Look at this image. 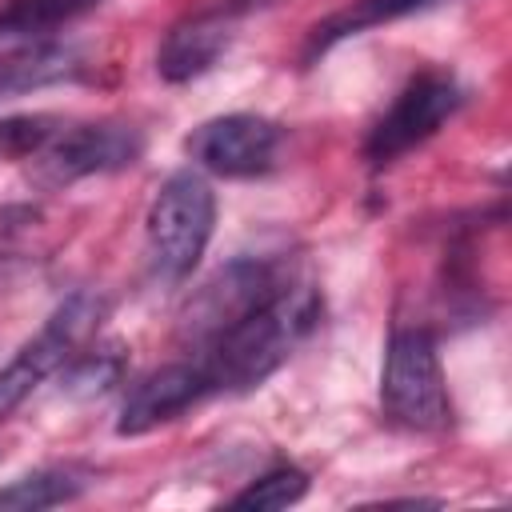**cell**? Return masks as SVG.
Masks as SVG:
<instances>
[{
    "label": "cell",
    "instance_id": "6da1fadb",
    "mask_svg": "<svg viewBox=\"0 0 512 512\" xmlns=\"http://www.w3.org/2000/svg\"><path fill=\"white\" fill-rule=\"evenodd\" d=\"M320 312V288L288 276L264 304H256L240 324H232L196 356L212 380V392H244L264 384L320 324Z\"/></svg>",
    "mask_w": 512,
    "mask_h": 512
},
{
    "label": "cell",
    "instance_id": "7a4b0ae2",
    "mask_svg": "<svg viewBox=\"0 0 512 512\" xmlns=\"http://www.w3.org/2000/svg\"><path fill=\"white\" fill-rule=\"evenodd\" d=\"M216 228V196L204 176L172 172L148 204L144 216V248L148 268L164 284H180L200 264Z\"/></svg>",
    "mask_w": 512,
    "mask_h": 512
},
{
    "label": "cell",
    "instance_id": "3957f363",
    "mask_svg": "<svg viewBox=\"0 0 512 512\" xmlns=\"http://www.w3.org/2000/svg\"><path fill=\"white\" fill-rule=\"evenodd\" d=\"M380 408L408 432H440L452 420L436 340L424 328H396L380 372Z\"/></svg>",
    "mask_w": 512,
    "mask_h": 512
},
{
    "label": "cell",
    "instance_id": "277c9868",
    "mask_svg": "<svg viewBox=\"0 0 512 512\" xmlns=\"http://www.w3.org/2000/svg\"><path fill=\"white\" fill-rule=\"evenodd\" d=\"M104 296L100 292H88V288H80V292H72L48 320H44V328L32 336V340H24L20 344V352L0 368V420L36 388V384H44L52 372H60L84 344H88V336L100 328V320H104Z\"/></svg>",
    "mask_w": 512,
    "mask_h": 512
},
{
    "label": "cell",
    "instance_id": "5b68a950",
    "mask_svg": "<svg viewBox=\"0 0 512 512\" xmlns=\"http://www.w3.org/2000/svg\"><path fill=\"white\" fill-rule=\"evenodd\" d=\"M288 276L292 272H284V264L280 260H268V256H236V260H228L184 304V312H180V336L196 352H204L216 336H224L256 304H264Z\"/></svg>",
    "mask_w": 512,
    "mask_h": 512
},
{
    "label": "cell",
    "instance_id": "8992f818",
    "mask_svg": "<svg viewBox=\"0 0 512 512\" xmlns=\"http://www.w3.org/2000/svg\"><path fill=\"white\" fill-rule=\"evenodd\" d=\"M464 104V88L456 84L452 72H420L404 84V92L392 100V108L372 124L364 140V156L372 168H384L424 144L432 132H440L444 120L456 116Z\"/></svg>",
    "mask_w": 512,
    "mask_h": 512
},
{
    "label": "cell",
    "instance_id": "52a82bcc",
    "mask_svg": "<svg viewBox=\"0 0 512 512\" xmlns=\"http://www.w3.org/2000/svg\"><path fill=\"white\" fill-rule=\"evenodd\" d=\"M144 152V136L132 124L120 120H88L68 124L48 140V148L36 156V172L44 184H76L88 176H108L120 168H132Z\"/></svg>",
    "mask_w": 512,
    "mask_h": 512
},
{
    "label": "cell",
    "instance_id": "ba28073f",
    "mask_svg": "<svg viewBox=\"0 0 512 512\" xmlns=\"http://www.w3.org/2000/svg\"><path fill=\"white\" fill-rule=\"evenodd\" d=\"M280 124L256 112H228V116H212L200 128H192V136L184 140L188 156L216 172V176H260L276 164L280 152Z\"/></svg>",
    "mask_w": 512,
    "mask_h": 512
},
{
    "label": "cell",
    "instance_id": "9c48e42d",
    "mask_svg": "<svg viewBox=\"0 0 512 512\" xmlns=\"http://www.w3.org/2000/svg\"><path fill=\"white\" fill-rule=\"evenodd\" d=\"M204 396H212V380L204 372V364L192 360H172L160 364L156 372H148L120 404V420L116 432L120 436H144L176 416H184L192 404H200Z\"/></svg>",
    "mask_w": 512,
    "mask_h": 512
},
{
    "label": "cell",
    "instance_id": "30bf717a",
    "mask_svg": "<svg viewBox=\"0 0 512 512\" xmlns=\"http://www.w3.org/2000/svg\"><path fill=\"white\" fill-rule=\"evenodd\" d=\"M228 44H232V16L224 8L196 12L168 28V36L156 48V72L168 84L196 80L228 52Z\"/></svg>",
    "mask_w": 512,
    "mask_h": 512
},
{
    "label": "cell",
    "instance_id": "8fae6325",
    "mask_svg": "<svg viewBox=\"0 0 512 512\" xmlns=\"http://www.w3.org/2000/svg\"><path fill=\"white\" fill-rule=\"evenodd\" d=\"M84 72V56L76 44L56 36H28L24 44L0 52V96L40 92Z\"/></svg>",
    "mask_w": 512,
    "mask_h": 512
},
{
    "label": "cell",
    "instance_id": "7c38bea8",
    "mask_svg": "<svg viewBox=\"0 0 512 512\" xmlns=\"http://www.w3.org/2000/svg\"><path fill=\"white\" fill-rule=\"evenodd\" d=\"M88 484H92L88 468H80V464H48V468L24 472L12 484H4L0 488V508H16V512L56 508V504L76 500Z\"/></svg>",
    "mask_w": 512,
    "mask_h": 512
},
{
    "label": "cell",
    "instance_id": "4fadbf2b",
    "mask_svg": "<svg viewBox=\"0 0 512 512\" xmlns=\"http://www.w3.org/2000/svg\"><path fill=\"white\" fill-rule=\"evenodd\" d=\"M428 4H436V0H356L352 8L328 16L324 24L312 28L308 48H304V60H316V56L328 52L332 44H340V40H348V36H360V32H368V28H380V24H388V20H400V16H408V12H420V8H428Z\"/></svg>",
    "mask_w": 512,
    "mask_h": 512
},
{
    "label": "cell",
    "instance_id": "5bb4252c",
    "mask_svg": "<svg viewBox=\"0 0 512 512\" xmlns=\"http://www.w3.org/2000/svg\"><path fill=\"white\" fill-rule=\"evenodd\" d=\"M104 0H8L0 8V40L4 36H48L80 16H88L92 8H100Z\"/></svg>",
    "mask_w": 512,
    "mask_h": 512
},
{
    "label": "cell",
    "instance_id": "9a60e30c",
    "mask_svg": "<svg viewBox=\"0 0 512 512\" xmlns=\"http://www.w3.org/2000/svg\"><path fill=\"white\" fill-rule=\"evenodd\" d=\"M128 360H124V348L120 344H100L92 352H76L68 364H64V380H60V396L68 400H92V396H104L112 384H120Z\"/></svg>",
    "mask_w": 512,
    "mask_h": 512
},
{
    "label": "cell",
    "instance_id": "2e32d148",
    "mask_svg": "<svg viewBox=\"0 0 512 512\" xmlns=\"http://www.w3.org/2000/svg\"><path fill=\"white\" fill-rule=\"evenodd\" d=\"M308 492V476L292 464L284 468H272L264 476H256L244 492L232 496V508H256V512H276V508H288L296 504L300 496Z\"/></svg>",
    "mask_w": 512,
    "mask_h": 512
},
{
    "label": "cell",
    "instance_id": "e0dca14e",
    "mask_svg": "<svg viewBox=\"0 0 512 512\" xmlns=\"http://www.w3.org/2000/svg\"><path fill=\"white\" fill-rule=\"evenodd\" d=\"M60 128H64V120L60 116H48V112L4 116L0 120V156L4 160H36Z\"/></svg>",
    "mask_w": 512,
    "mask_h": 512
},
{
    "label": "cell",
    "instance_id": "ac0fdd59",
    "mask_svg": "<svg viewBox=\"0 0 512 512\" xmlns=\"http://www.w3.org/2000/svg\"><path fill=\"white\" fill-rule=\"evenodd\" d=\"M264 4H272V0H224L220 8H224L228 16H240V12H252V8H264Z\"/></svg>",
    "mask_w": 512,
    "mask_h": 512
}]
</instances>
